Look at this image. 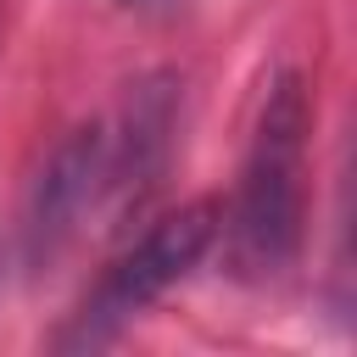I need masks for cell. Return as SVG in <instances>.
<instances>
[{
	"label": "cell",
	"mask_w": 357,
	"mask_h": 357,
	"mask_svg": "<svg viewBox=\"0 0 357 357\" xmlns=\"http://www.w3.org/2000/svg\"><path fill=\"white\" fill-rule=\"evenodd\" d=\"M301 178H307V89L279 73L262 95L251 151L229 212V257L245 273H279L301 245Z\"/></svg>",
	"instance_id": "cell-1"
},
{
	"label": "cell",
	"mask_w": 357,
	"mask_h": 357,
	"mask_svg": "<svg viewBox=\"0 0 357 357\" xmlns=\"http://www.w3.org/2000/svg\"><path fill=\"white\" fill-rule=\"evenodd\" d=\"M218 234V206L212 201H195V206H178L167 218H156L112 268L106 279L95 284L89 307H84V335H106L117 324H128L139 307H151L167 284H178L212 245Z\"/></svg>",
	"instance_id": "cell-2"
}]
</instances>
